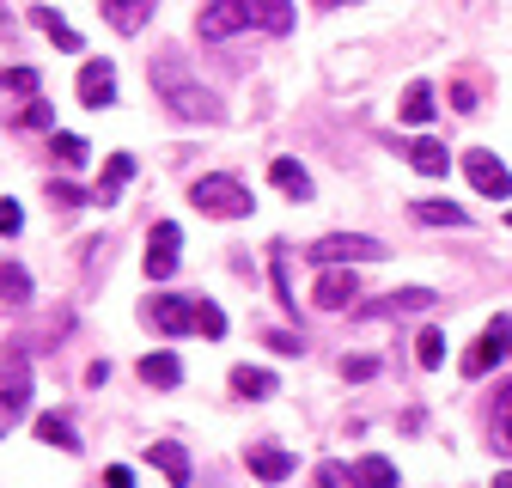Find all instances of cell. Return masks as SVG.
Masks as SVG:
<instances>
[{"label":"cell","mask_w":512,"mask_h":488,"mask_svg":"<svg viewBox=\"0 0 512 488\" xmlns=\"http://www.w3.org/2000/svg\"><path fill=\"white\" fill-rule=\"evenodd\" d=\"M244 25L269 31V37H287V31H293V0H208L202 19H196L202 43H226V37H238Z\"/></svg>","instance_id":"cell-1"},{"label":"cell","mask_w":512,"mask_h":488,"mask_svg":"<svg viewBox=\"0 0 512 488\" xmlns=\"http://www.w3.org/2000/svg\"><path fill=\"white\" fill-rule=\"evenodd\" d=\"M147 80H153L159 104H165V110H171L177 122H202V129H214V122L226 116V110H220V98H214V92H208V86H202L196 74H189L177 55H159L153 68H147Z\"/></svg>","instance_id":"cell-2"},{"label":"cell","mask_w":512,"mask_h":488,"mask_svg":"<svg viewBox=\"0 0 512 488\" xmlns=\"http://www.w3.org/2000/svg\"><path fill=\"white\" fill-rule=\"evenodd\" d=\"M378 257H384V244L366 238V232H330V238L311 244V263L317 269H348V263H378Z\"/></svg>","instance_id":"cell-3"},{"label":"cell","mask_w":512,"mask_h":488,"mask_svg":"<svg viewBox=\"0 0 512 488\" xmlns=\"http://www.w3.org/2000/svg\"><path fill=\"white\" fill-rule=\"evenodd\" d=\"M189 202H196L202 214H214V220H244V214L256 208L238 177H202L196 190H189Z\"/></svg>","instance_id":"cell-4"},{"label":"cell","mask_w":512,"mask_h":488,"mask_svg":"<svg viewBox=\"0 0 512 488\" xmlns=\"http://www.w3.org/2000/svg\"><path fill=\"white\" fill-rule=\"evenodd\" d=\"M147 324H153L159 336H189V330H202V299L159 293V299H147Z\"/></svg>","instance_id":"cell-5"},{"label":"cell","mask_w":512,"mask_h":488,"mask_svg":"<svg viewBox=\"0 0 512 488\" xmlns=\"http://www.w3.org/2000/svg\"><path fill=\"white\" fill-rule=\"evenodd\" d=\"M25 409H31V366H25V354H13L7 360V385H0V434H13L25 421Z\"/></svg>","instance_id":"cell-6"},{"label":"cell","mask_w":512,"mask_h":488,"mask_svg":"<svg viewBox=\"0 0 512 488\" xmlns=\"http://www.w3.org/2000/svg\"><path fill=\"white\" fill-rule=\"evenodd\" d=\"M177 251H183V226H177V220H159V226L147 232V257H141L147 281H165V275H177Z\"/></svg>","instance_id":"cell-7"},{"label":"cell","mask_w":512,"mask_h":488,"mask_svg":"<svg viewBox=\"0 0 512 488\" xmlns=\"http://www.w3.org/2000/svg\"><path fill=\"white\" fill-rule=\"evenodd\" d=\"M512 354V318H494L476 342H470V354H464V379H482L494 360H506Z\"/></svg>","instance_id":"cell-8"},{"label":"cell","mask_w":512,"mask_h":488,"mask_svg":"<svg viewBox=\"0 0 512 488\" xmlns=\"http://www.w3.org/2000/svg\"><path fill=\"white\" fill-rule=\"evenodd\" d=\"M464 171H470V183H476L482 196H494V202H506V196H512V171H506V165H500L488 147L464 153Z\"/></svg>","instance_id":"cell-9"},{"label":"cell","mask_w":512,"mask_h":488,"mask_svg":"<svg viewBox=\"0 0 512 488\" xmlns=\"http://www.w3.org/2000/svg\"><path fill=\"white\" fill-rule=\"evenodd\" d=\"M80 104L86 110H110L116 104V68L110 61H86L80 68Z\"/></svg>","instance_id":"cell-10"},{"label":"cell","mask_w":512,"mask_h":488,"mask_svg":"<svg viewBox=\"0 0 512 488\" xmlns=\"http://www.w3.org/2000/svg\"><path fill=\"white\" fill-rule=\"evenodd\" d=\"M311 299L324 305V312H342V305H354V299H360L354 269H324V275H317V287H311Z\"/></svg>","instance_id":"cell-11"},{"label":"cell","mask_w":512,"mask_h":488,"mask_svg":"<svg viewBox=\"0 0 512 488\" xmlns=\"http://www.w3.org/2000/svg\"><path fill=\"white\" fill-rule=\"evenodd\" d=\"M427 305H439L433 287H397V293H384L378 305H366V318H403V312H427Z\"/></svg>","instance_id":"cell-12"},{"label":"cell","mask_w":512,"mask_h":488,"mask_svg":"<svg viewBox=\"0 0 512 488\" xmlns=\"http://www.w3.org/2000/svg\"><path fill=\"white\" fill-rule=\"evenodd\" d=\"M128 177H135V153H110V165H104V177H98V190H92V208H116V196H122Z\"/></svg>","instance_id":"cell-13"},{"label":"cell","mask_w":512,"mask_h":488,"mask_svg":"<svg viewBox=\"0 0 512 488\" xmlns=\"http://www.w3.org/2000/svg\"><path fill=\"white\" fill-rule=\"evenodd\" d=\"M250 476L256 482H287L293 476V452H281V446H250Z\"/></svg>","instance_id":"cell-14"},{"label":"cell","mask_w":512,"mask_h":488,"mask_svg":"<svg viewBox=\"0 0 512 488\" xmlns=\"http://www.w3.org/2000/svg\"><path fill=\"white\" fill-rule=\"evenodd\" d=\"M147 13H153V0H104V19H110V31H122V37H135V31L147 25Z\"/></svg>","instance_id":"cell-15"},{"label":"cell","mask_w":512,"mask_h":488,"mask_svg":"<svg viewBox=\"0 0 512 488\" xmlns=\"http://www.w3.org/2000/svg\"><path fill=\"white\" fill-rule=\"evenodd\" d=\"M269 177H275V190H281V196L311 202V177H305V165H299V159H269Z\"/></svg>","instance_id":"cell-16"},{"label":"cell","mask_w":512,"mask_h":488,"mask_svg":"<svg viewBox=\"0 0 512 488\" xmlns=\"http://www.w3.org/2000/svg\"><path fill=\"white\" fill-rule=\"evenodd\" d=\"M147 458L165 470V482H171V488H189V452H183L177 440H159V446H147Z\"/></svg>","instance_id":"cell-17"},{"label":"cell","mask_w":512,"mask_h":488,"mask_svg":"<svg viewBox=\"0 0 512 488\" xmlns=\"http://www.w3.org/2000/svg\"><path fill=\"white\" fill-rule=\"evenodd\" d=\"M37 440H43V446H61V452H80L74 421H68V415H55V409H49V415H37Z\"/></svg>","instance_id":"cell-18"},{"label":"cell","mask_w":512,"mask_h":488,"mask_svg":"<svg viewBox=\"0 0 512 488\" xmlns=\"http://www.w3.org/2000/svg\"><path fill=\"white\" fill-rule=\"evenodd\" d=\"M141 379H147L153 391H171V385L183 379V366H177V354H165V348H159V354H147V360H141Z\"/></svg>","instance_id":"cell-19"},{"label":"cell","mask_w":512,"mask_h":488,"mask_svg":"<svg viewBox=\"0 0 512 488\" xmlns=\"http://www.w3.org/2000/svg\"><path fill=\"white\" fill-rule=\"evenodd\" d=\"M409 214L421 226H470V208H458V202H415Z\"/></svg>","instance_id":"cell-20"},{"label":"cell","mask_w":512,"mask_h":488,"mask_svg":"<svg viewBox=\"0 0 512 488\" xmlns=\"http://www.w3.org/2000/svg\"><path fill=\"white\" fill-rule=\"evenodd\" d=\"M232 391L238 397H275V373H263V366H232Z\"/></svg>","instance_id":"cell-21"},{"label":"cell","mask_w":512,"mask_h":488,"mask_svg":"<svg viewBox=\"0 0 512 488\" xmlns=\"http://www.w3.org/2000/svg\"><path fill=\"white\" fill-rule=\"evenodd\" d=\"M409 165H415L421 177H445V165H452V153H445L439 141H415V147H409Z\"/></svg>","instance_id":"cell-22"},{"label":"cell","mask_w":512,"mask_h":488,"mask_svg":"<svg viewBox=\"0 0 512 488\" xmlns=\"http://www.w3.org/2000/svg\"><path fill=\"white\" fill-rule=\"evenodd\" d=\"M354 482L360 488H397V464L391 458H360L354 464Z\"/></svg>","instance_id":"cell-23"},{"label":"cell","mask_w":512,"mask_h":488,"mask_svg":"<svg viewBox=\"0 0 512 488\" xmlns=\"http://www.w3.org/2000/svg\"><path fill=\"white\" fill-rule=\"evenodd\" d=\"M397 116H403V122H427V116H433V86L415 80V86L403 92V110H397Z\"/></svg>","instance_id":"cell-24"},{"label":"cell","mask_w":512,"mask_h":488,"mask_svg":"<svg viewBox=\"0 0 512 488\" xmlns=\"http://www.w3.org/2000/svg\"><path fill=\"white\" fill-rule=\"evenodd\" d=\"M0 293H7L13 305H31V275H25V269H19L13 257L0 263Z\"/></svg>","instance_id":"cell-25"},{"label":"cell","mask_w":512,"mask_h":488,"mask_svg":"<svg viewBox=\"0 0 512 488\" xmlns=\"http://www.w3.org/2000/svg\"><path fill=\"white\" fill-rule=\"evenodd\" d=\"M37 25H43V31H49V37H55V49H68V55H74V49H80V31H74V25H68V19H55V13H49V7H37Z\"/></svg>","instance_id":"cell-26"},{"label":"cell","mask_w":512,"mask_h":488,"mask_svg":"<svg viewBox=\"0 0 512 488\" xmlns=\"http://www.w3.org/2000/svg\"><path fill=\"white\" fill-rule=\"evenodd\" d=\"M415 360H421V366H427V373H433V366H439V360H445V336H439V330H433V324H427V330H421V336H415Z\"/></svg>","instance_id":"cell-27"},{"label":"cell","mask_w":512,"mask_h":488,"mask_svg":"<svg viewBox=\"0 0 512 488\" xmlns=\"http://www.w3.org/2000/svg\"><path fill=\"white\" fill-rule=\"evenodd\" d=\"M494 434H500V446L512 452V385H500V397H494Z\"/></svg>","instance_id":"cell-28"},{"label":"cell","mask_w":512,"mask_h":488,"mask_svg":"<svg viewBox=\"0 0 512 488\" xmlns=\"http://www.w3.org/2000/svg\"><path fill=\"white\" fill-rule=\"evenodd\" d=\"M0 86L19 92V98H37V68H7V74H0Z\"/></svg>","instance_id":"cell-29"},{"label":"cell","mask_w":512,"mask_h":488,"mask_svg":"<svg viewBox=\"0 0 512 488\" xmlns=\"http://www.w3.org/2000/svg\"><path fill=\"white\" fill-rule=\"evenodd\" d=\"M49 202H55V208H80V202H92V196L74 190V183H61V177H49Z\"/></svg>","instance_id":"cell-30"},{"label":"cell","mask_w":512,"mask_h":488,"mask_svg":"<svg viewBox=\"0 0 512 488\" xmlns=\"http://www.w3.org/2000/svg\"><path fill=\"white\" fill-rule=\"evenodd\" d=\"M372 373H378V360H372V354H354V360H342V379H348V385H366Z\"/></svg>","instance_id":"cell-31"},{"label":"cell","mask_w":512,"mask_h":488,"mask_svg":"<svg viewBox=\"0 0 512 488\" xmlns=\"http://www.w3.org/2000/svg\"><path fill=\"white\" fill-rule=\"evenodd\" d=\"M202 336H208V342H220V336H226V312H220L214 299H202Z\"/></svg>","instance_id":"cell-32"},{"label":"cell","mask_w":512,"mask_h":488,"mask_svg":"<svg viewBox=\"0 0 512 488\" xmlns=\"http://www.w3.org/2000/svg\"><path fill=\"white\" fill-rule=\"evenodd\" d=\"M55 159H61V165H80V159H86V141H80V135H55Z\"/></svg>","instance_id":"cell-33"},{"label":"cell","mask_w":512,"mask_h":488,"mask_svg":"<svg viewBox=\"0 0 512 488\" xmlns=\"http://www.w3.org/2000/svg\"><path fill=\"white\" fill-rule=\"evenodd\" d=\"M317 488H360V482H348L342 464H317Z\"/></svg>","instance_id":"cell-34"},{"label":"cell","mask_w":512,"mask_h":488,"mask_svg":"<svg viewBox=\"0 0 512 488\" xmlns=\"http://www.w3.org/2000/svg\"><path fill=\"white\" fill-rule=\"evenodd\" d=\"M275 293H281V305H287V312H299V299H293V281H287V257H275Z\"/></svg>","instance_id":"cell-35"},{"label":"cell","mask_w":512,"mask_h":488,"mask_svg":"<svg viewBox=\"0 0 512 488\" xmlns=\"http://www.w3.org/2000/svg\"><path fill=\"white\" fill-rule=\"evenodd\" d=\"M19 226H25V214H19V202H13V196H0V232H7V238H13Z\"/></svg>","instance_id":"cell-36"},{"label":"cell","mask_w":512,"mask_h":488,"mask_svg":"<svg viewBox=\"0 0 512 488\" xmlns=\"http://www.w3.org/2000/svg\"><path fill=\"white\" fill-rule=\"evenodd\" d=\"M49 122H55V110H49L43 98H31V110H25V129H49Z\"/></svg>","instance_id":"cell-37"},{"label":"cell","mask_w":512,"mask_h":488,"mask_svg":"<svg viewBox=\"0 0 512 488\" xmlns=\"http://www.w3.org/2000/svg\"><path fill=\"white\" fill-rule=\"evenodd\" d=\"M104 488H135V470H128V464H110V470H104Z\"/></svg>","instance_id":"cell-38"},{"label":"cell","mask_w":512,"mask_h":488,"mask_svg":"<svg viewBox=\"0 0 512 488\" xmlns=\"http://www.w3.org/2000/svg\"><path fill=\"white\" fill-rule=\"evenodd\" d=\"M269 348H281V354H299V336H287V330H269Z\"/></svg>","instance_id":"cell-39"},{"label":"cell","mask_w":512,"mask_h":488,"mask_svg":"<svg viewBox=\"0 0 512 488\" xmlns=\"http://www.w3.org/2000/svg\"><path fill=\"white\" fill-rule=\"evenodd\" d=\"M494 488H512V470H500V476H494Z\"/></svg>","instance_id":"cell-40"},{"label":"cell","mask_w":512,"mask_h":488,"mask_svg":"<svg viewBox=\"0 0 512 488\" xmlns=\"http://www.w3.org/2000/svg\"><path fill=\"white\" fill-rule=\"evenodd\" d=\"M311 7H348V0H311Z\"/></svg>","instance_id":"cell-41"},{"label":"cell","mask_w":512,"mask_h":488,"mask_svg":"<svg viewBox=\"0 0 512 488\" xmlns=\"http://www.w3.org/2000/svg\"><path fill=\"white\" fill-rule=\"evenodd\" d=\"M506 226H512V214H506Z\"/></svg>","instance_id":"cell-42"}]
</instances>
